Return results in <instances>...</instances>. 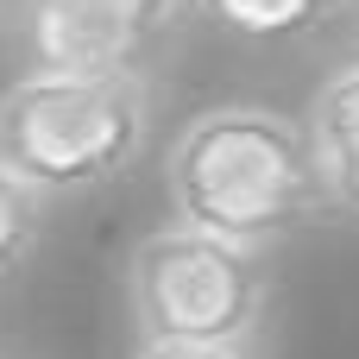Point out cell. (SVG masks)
Instances as JSON below:
<instances>
[{
  "label": "cell",
  "mask_w": 359,
  "mask_h": 359,
  "mask_svg": "<svg viewBox=\"0 0 359 359\" xmlns=\"http://www.w3.org/2000/svg\"><path fill=\"white\" fill-rule=\"evenodd\" d=\"M303 126H309V145H316V164H322L328 208L359 215V57L328 69Z\"/></svg>",
  "instance_id": "cell-5"
},
{
  "label": "cell",
  "mask_w": 359,
  "mask_h": 359,
  "mask_svg": "<svg viewBox=\"0 0 359 359\" xmlns=\"http://www.w3.org/2000/svg\"><path fill=\"white\" fill-rule=\"evenodd\" d=\"M353 0H196V13L246 44H290V38H316L328 32Z\"/></svg>",
  "instance_id": "cell-6"
},
{
  "label": "cell",
  "mask_w": 359,
  "mask_h": 359,
  "mask_svg": "<svg viewBox=\"0 0 359 359\" xmlns=\"http://www.w3.org/2000/svg\"><path fill=\"white\" fill-rule=\"evenodd\" d=\"M170 221L246 252H271L328 215L309 126L265 101H215L164 145Z\"/></svg>",
  "instance_id": "cell-1"
},
{
  "label": "cell",
  "mask_w": 359,
  "mask_h": 359,
  "mask_svg": "<svg viewBox=\"0 0 359 359\" xmlns=\"http://www.w3.org/2000/svg\"><path fill=\"white\" fill-rule=\"evenodd\" d=\"M44 215H50V202H44L19 170L0 164V290L32 265V252H38V240H44Z\"/></svg>",
  "instance_id": "cell-7"
},
{
  "label": "cell",
  "mask_w": 359,
  "mask_h": 359,
  "mask_svg": "<svg viewBox=\"0 0 359 359\" xmlns=\"http://www.w3.org/2000/svg\"><path fill=\"white\" fill-rule=\"evenodd\" d=\"M271 303L265 252L164 221L126 252V316L145 347H252Z\"/></svg>",
  "instance_id": "cell-3"
},
{
  "label": "cell",
  "mask_w": 359,
  "mask_h": 359,
  "mask_svg": "<svg viewBox=\"0 0 359 359\" xmlns=\"http://www.w3.org/2000/svg\"><path fill=\"white\" fill-rule=\"evenodd\" d=\"M133 359H252V353H246V347H145V341H139Z\"/></svg>",
  "instance_id": "cell-8"
},
{
  "label": "cell",
  "mask_w": 359,
  "mask_h": 359,
  "mask_svg": "<svg viewBox=\"0 0 359 359\" xmlns=\"http://www.w3.org/2000/svg\"><path fill=\"white\" fill-rule=\"evenodd\" d=\"M196 19H202L196 0H19L13 6L25 63L145 76V82L183 44V32Z\"/></svg>",
  "instance_id": "cell-4"
},
{
  "label": "cell",
  "mask_w": 359,
  "mask_h": 359,
  "mask_svg": "<svg viewBox=\"0 0 359 359\" xmlns=\"http://www.w3.org/2000/svg\"><path fill=\"white\" fill-rule=\"evenodd\" d=\"M151 82L25 63L0 88V164L44 202L120 183L151 145Z\"/></svg>",
  "instance_id": "cell-2"
}]
</instances>
